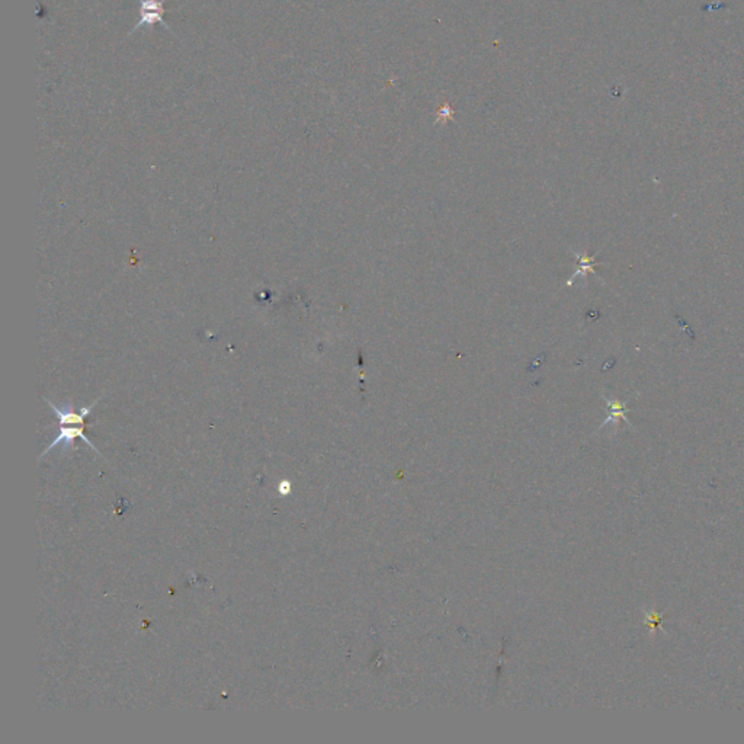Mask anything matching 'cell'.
<instances>
[{
  "mask_svg": "<svg viewBox=\"0 0 744 744\" xmlns=\"http://www.w3.org/2000/svg\"><path fill=\"white\" fill-rule=\"evenodd\" d=\"M76 438H80L84 443H86L88 446H91V448H92L99 457H102V454L96 450V446L88 439V436H84V433H83V424H80V426H77V428H74L73 424H60V432H58V435H57V436L54 438V440L47 446V448L44 450V452H42V454L39 455L38 459H42V458H44L51 450L56 448L57 445H65V450H70V446H73Z\"/></svg>",
  "mask_w": 744,
  "mask_h": 744,
  "instance_id": "6da1fadb",
  "label": "cell"
},
{
  "mask_svg": "<svg viewBox=\"0 0 744 744\" xmlns=\"http://www.w3.org/2000/svg\"><path fill=\"white\" fill-rule=\"evenodd\" d=\"M603 398H605V401H606V406H608V410H609V416H608V419L603 422V424L601 426V429L605 428V426H608L609 423H615V424H616L620 420H624L625 423H628V426L632 428V423L629 422V419H628V416H627V413L629 412L627 403H622V401L615 400V398H609L608 396H603Z\"/></svg>",
  "mask_w": 744,
  "mask_h": 744,
  "instance_id": "7a4b0ae2",
  "label": "cell"
},
{
  "mask_svg": "<svg viewBox=\"0 0 744 744\" xmlns=\"http://www.w3.org/2000/svg\"><path fill=\"white\" fill-rule=\"evenodd\" d=\"M573 254H575V256H576L579 266H577L576 272L573 273L571 278L567 281V285H568V287L575 284V281H576L577 278H580V276H582V278H586L587 272L598 275L596 272H594V265H598V263H599V262H596V256H598V254H594V256H587L586 253H579V252H575V250H573Z\"/></svg>",
  "mask_w": 744,
  "mask_h": 744,
  "instance_id": "3957f363",
  "label": "cell"
}]
</instances>
